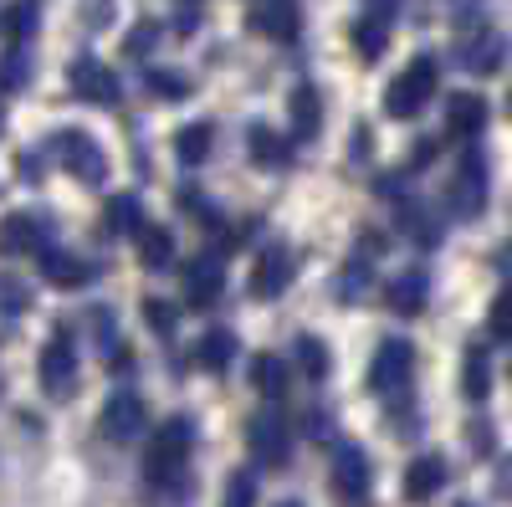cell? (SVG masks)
I'll return each mask as SVG.
<instances>
[{"label": "cell", "instance_id": "obj_1", "mask_svg": "<svg viewBox=\"0 0 512 507\" xmlns=\"http://www.w3.org/2000/svg\"><path fill=\"white\" fill-rule=\"evenodd\" d=\"M190 451H195V420L190 415H169L164 426L154 431L149 441V456H144V482L149 492H175V482L185 487L190 482Z\"/></svg>", "mask_w": 512, "mask_h": 507}, {"label": "cell", "instance_id": "obj_2", "mask_svg": "<svg viewBox=\"0 0 512 507\" xmlns=\"http://www.w3.org/2000/svg\"><path fill=\"white\" fill-rule=\"evenodd\" d=\"M436 88H441V62L436 57H415V62H405V72L390 82V93H384V113L390 118H420L425 113V103L436 98Z\"/></svg>", "mask_w": 512, "mask_h": 507}, {"label": "cell", "instance_id": "obj_3", "mask_svg": "<svg viewBox=\"0 0 512 507\" xmlns=\"http://www.w3.org/2000/svg\"><path fill=\"white\" fill-rule=\"evenodd\" d=\"M36 379L52 400H72L77 395V344H72V323H57L52 338L41 344L36 359Z\"/></svg>", "mask_w": 512, "mask_h": 507}, {"label": "cell", "instance_id": "obj_4", "mask_svg": "<svg viewBox=\"0 0 512 507\" xmlns=\"http://www.w3.org/2000/svg\"><path fill=\"white\" fill-rule=\"evenodd\" d=\"M52 159L67 169L77 185H108V149H103L93 134L62 129V134L52 139Z\"/></svg>", "mask_w": 512, "mask_h": 507}, {"label": "cell", "instance_id": "obj_5", "mask_svg": "<svg viewBox=\"0 0 512 507\" xmlns=\"http://www.w3.org/2000/svg\"><path fill=\"white\" fill-rule=\"evenodd\" d=\"M246 446L256 456V467H287L292 461V420L282 410H262L246 420Z\"/></svg>", "mask_w": 512, "mask_h": 507}, {"label": "cell", "instance_id": "obj_6", "mask_svg": "<svg viewBox=\"0 0 512 507\" xmlns=\"http://www.w3.org/2000/svg\"><path fill=\"white\" fill-rule=\"evenodd\" d=\"M415 379V344L410 338H384L369 359V390L374 395H405Z\"/></svg>", "mask_w": 512, "mask_h": 507}, {"label": "cell", "instance_id": "obj_7", "mask_svg": "<svg viewBox=\"0 0 512 507\" xmlns=\"http://www.w3.org/2000/svg\"><path fill=\"white\" fill-rule=\"evenodd\" d=\"M328 482H333V497L344 502V507H364V502H369V482H374L364 446L338 441V446H333V472H328Z\"/></svg>", "mask_w": 512, "mask_h": 507}, {"label": "cell", "instance_id": "obj_8", "mask_svg": "<svg viewBox=\"0 0 512 507\" xmlns=\"http://www.w3.org/2000/svg\"><path fill=\"white\" fill-rule=\"evenodd\" d=\"M451 200V216H461V221H477L482 210H487V159L477 154V149H466L461 154V164H456V180H451V190H446Z\"/></svg>", "mask_w": 512, "mask_h": 507}, {"label": "cell", "instance_id": "obj_9", "mask_svg": "<svg viewBox=\"0 0 512 507\" xmlns=\"http://www.w3.org/2000/svg\"><path fill=\"white\" fill-rule=\"evenodd\" d=\"M149 426V405L139 390H118L108 395L103 415H98V436L113 441V446H128V441H139V431Z\"/></svg>", "mask_w": 512, "mask_h": 507}, {"label": "cell", "instance_id": "obj_10", "mask_svg": "<svg viewBox=\"0 0 512 507\" xmlns=\"http://www.w3.org/2000/svg\"><path fill=\"white\" fill-rule=\"evenodd\" d=\"M292 277H297V251L277 241V246H267L262 257L251 262L246 287H251V298H256V303H272V298H282V292H287Z\"/></svg>", "mask_w": 512, "mask_h": 507}, {"label": "cell", "instance_id": "obj_11", "mask_svg": "<svg viewBox=\"0 0 512 507\" xmlns=\"http://www.w3.org/2000/svg\"><path fill=\"white\" fill-rule=\"evenodd\" d=\"M52 246H57V226L47 216L16 210V216L0 221V257H26V251H52Z\"/></svg>", "mask_w": 512, "mask_h": 507}, {"label": "cell", "instance_id": "obj_12", "mask_svg": "<svg viewBox=\"0 0 512 507\" xmlns=\"http://www.w3.org/2000/svg\"><path fill=\"white\" fill-rule=\"evenodd\" d=\"M180 287H185V303H190L195 313H210V308H216L221 292H226V267H221L216 251H200L195 262H185Z\"/></svg>", "mask_w": 512, "mask_h": 507}, {"label": "cell", "instance_id": "obj_13", "mask_svg": "<svg viewBox=\"0 0 512 507\" xmlns=\"http://www.w3.org/2000/svg\"><path fill=\"white\" fill-rule=\"evenodd\" d=\"M502 57H507V36L492 31V26H472V31L456 36V62L466 72L492 77V72H502Z\"/></svg>", "mask_w": 512, "mask_h": 507}, {"label": "cell", "instance_id": "obj_14", "mask_svg": "<svg viewBox=\"0 0 512 507\" xmlns=\"http://www.w3.org/2000/svg\"><path fill=\"white\" fill-rule=\"evenodd\" d=\"M67 82H72V93H77L82 103H98V108H113V103L123 98L118 77H113L98 57H77V62L67 67Z\"/></svg>", "mask_w": 512, "mask_h": 507}, {"label": "cell", "instance_id": "obj_15", "mask_svg": "<svg viewBox=\"0 0 512 507\" xmlns=\"http://www.w3.org/2000/svg\"><path fill=\"white\" fill-rule=\"evenodd\" d=\"M246 26L267 41H297L303 31V11H297V0H256L246 11Z\"/></svg>", "mask_w": 512, "mask_h": 507}, {"label": "cell", "instance_id": "obj_16", "mask_svg": "<svg viewBox=\"0 0 512 507\" xmlns=\"http://www.w3.org/2000/svg\"><path fill=\"white\" fill-rule=\"evenodd\" d=\"M384 303H390V313H400V318H415L425 303H431V277H425L420 267L395 272L390 282H384Z\"/></svg>", "mask_w": 512, "mask_h": 507}, {"label": "cell", "instance_id": "obj_17", "mask_svg": "<svg viewBox=\"0 0 512 507\" xmlns=\"http://www.w3.org/2000/svg\"><path fill=\"white\" fill-rule=\"evenodd\" d=\"M287 118H292L297 144H313V139L323 134V98H318L313 82H297V88H292V98H287Z\"/></svg>", "mask_w": 512, "mask_h": 507}, {"label": "cell", "instance_id": "obj_18", "mask_svg": "<svg viewBox=\"0 0 512 507\" xmlns=\"http://www.w3.org/2000/svg\"><path fill=\"white\" fill-rule=\"evenodd\" d=\"M487 129V103L477 93H451L446 98V134L451 139H477Z\"/></svg>", "mask_w": 512, "mask_h": 507}, {"label": "cell", "instance_id": "obj_19", "mask_svg": "<svg viewBox=\"0 0 512 507\" xmlns=\"http://www.w3.org/2000/svg\"><path fill=\"white\" fill-rule=\"evenodd\" d=\"M441 487H446V461L436 451L415 456L410 467H405V502H431Z\"/></svg>", "mask_w": 512, "mask_h": 507}, {"label": "cell", "instance_id": "obj_20", "mask_svg": "<svg viewBox=\"0 0 512 507\" xmlns=\"http://www.w3.org/2000/svg\"><path fill=\"white\" fill-rule=\"evenodd\" d=\"M41 272H47V282H52V287H82V282H93V277H98V267H93V262L72 257V251H62V246L41 251Z\"/></svg>", "mask_w": 512, "mask_h": 507}, {"label": "cell", "instance_id": "obj_21", "mask_svg": "<svg viewBox=\"0 0 512 507\" xmlns=\"http://www.w3.org/2000/svg\"><path fill=\"white\" fill-rule=\"evenodd\" d=\"M190 359H195V369H205V374L221 379V374L231 369V359H236V333H231V328H210L200 344H195Z\"/></svg>", "mask_w": 512, "mask_h": 507}, {"label": "cell", "instance_id": "obj_22", "mask_svg": "<svg viewBox=\"0 0 512 507\" xmlns=\"http://www.w3.org/2000/svg\"><path fill=\"white\" fill-rule=\"evenodd\" d=\"M246 154H251L256 169H287L292 164V144L282 134H272L267 123H256V129L246 134Z\"/></svg>", "mask_w": 512, "mask_h": 507}, {"label": "cell", "instance_id": "obj_23", "mask_svg": "<svg viewBox=\"0 0 512 507\" xmlns=\"http://www.w3.org/2000/svg\"><path fill=\"white\" fill-rule=\"evenodd\" d=\"M287 379H292V369H287V359L282 354H256L251 359V390L262 395V400H282L287 395Z\"/></svg>", "mask_w": 512, "mask_h": 507}, {"label": "cell", "instance_id": "obj_24", "mask_svg": "<svg viewBox=\"0 0 512 507\" xmlns=\"http://www.w3.org/2000/svg\"><path fill=\"white\" fill-rule=\"evenodd\" d=\"M103 226H108L113 236H139V231H144V200H139L134 190H118V195H108Z\"/></svg>", "mask_w": 512, "mask_h": 507}, {"label": "cell", "instance_id": "obj_25", "mask_svg": "<svg viewBox=\"0 0 512 507\" xmlns=\"http://www.w3.org/2000/svg\"><path fill=\"white\" fill-rule=\"evenodd\" d=\"M461 395L472 400V405H482L492 395V359H487L482 344H472V349L461 354Z\"/></svg>", "mask_w": 512, "mask_h": 507}, {"label": "cell", "instance_id": "obj_26", "mask_svg": "<svg viewBox=\"0 0 512 507\" xmlns=\"http://www.w3.org/2000/svg\"><path fill=\"white\" fill-rule=\"evenodd\" d=\"M292 359H297V374L313 379V385H323L328 369H333V354L318 333H297V344H292Z\"/></svg>", "mask_w": 512, "mask_h": 507}, {"label": "cell", "instance_id": "obj_27", "mask_svg": "<svg viewBox=\"0 0 512 507\" xmlns=\"http://www.w3.org/2000/svg\"><path fill=\"white\" fill-rule=\"evenodd\" d=\"M210 154H216V123H185V129L175 134V159L180 164H205Z\"/></svg>", "mask_w": 512, "mask_h": 507}, {"label": "cell", "instance_id": "obj_28", "mask_svg": "<svg viewBox=\"0 0 512 507\" xmlns=\"http://www.w3.org/2000/svg\"><path fill=\"white\" fill-rule=\"evenodd\" d=\"M134 241H139V262H144L149 272L175 267V231H169V226H144Z\"/></svg>", "mask_w": 512, "mask_h": 507}, {"label": "cell", "instance_id": "obj_29", "mask_svg": "<svg viewBox=\"0 0 512 507\" xmlns=\"http://www.w3.org/2000/svg\"><path fill=\"white\" fill-rule=\"evenodd\" d=\"M36 21H41V0H11V6L0 11V36H6L11 47H26Z\"/></svg>", "mask_w": 512, "mask_h": 507}, {"label": "cell", "instance_id": "obj_30", "mask_svg": "<svg viewBox=\"0 0 512 507\" xmlns=\"http://www.w3.org/2000/svg\"><path fill=\"white\" fill-rule=\"evenodd\" d=\"M349 36H354V52H359L364 62H379V57H384V47H390V21H379V16H359V21L349 26Z\"/></svg>", "mask_w": 512, "mask_h": 507}, {"label": "cell", "instance_id": "obj_31", "mask_svg": "<svg viewBox=\"0 0 512 507\" xmlns=\"http://www.w3.org/2000/svg\"><path fill=\"white\" fill-rule=\"evenodd\" d=\"M369 287H374V277H369V257H354L344 272H338L333 298H338V303H364V298H369Z\"/></svg>", "mask_w": 512, "mask_h": 507}, {"label": "cell", "instance_id": "obj_32", "mask_svg": "<svg viewBox=\"0 0 512 507\" xmlns=\"http://www.w3.org/2000/svg\"><path fill=\"white\" fill-rule=\"evenodd\" d=\"M144 82H149V93L164 98V103H185V98L195 93V82H190L185 72H175V67H149Z\"/></svg>", "mask_w": 512, "mask_h": 507}, {"label": "cell", "instance_id": "obj_33", "mask_svg": "<svg viewBox=\"0 0 512 507\" xmlns=\"http://www.w3.org/2000/svg\"><path fill=\"white\" fill-rule=\"evenodd\" d=\"M400 205H405V236L415 246H441V221L431 216V210L415 205V200H400Z\"/></svg>", "mask_w": 512, "mask_h": 507}, {"label": "cell", "instance_id": "obj_34", "mask_svg": "<svg viewBox=\"0 0 512 507\" xmlns=\"http://www.w3.org/2000/svg\"><path fill=\"white\" fill-rule=\"evenodd\" d=\"M159 41H164V26H159V21H139L134 31L123 36V57H128V62H144Z\"/></svg>", "mask_w": 512, "mask_h": 507}, {"label": "cell", "instance_id": "obj_35", "mask_svg": "<svg viewBox=\"0 0 512 507\" xmlns=\"http://www.w3.org/2000/svg\"><path fill=\"white\" fill-rule=\"evenodd\" d=\"M26 82H31V52H26V47H11L6 57H0V88L21 93Z\"/></svg>", "mask_w": 512, "mask_h": 507}, {"label": "cell", "instance_id": "obj_36", "mask_svg": "<svg viewBox=\"0 0 512 507\" xmlns=\"http://www.w3.org/2000/svg\"><path fill=\"white\" fill-rule=\"evenodd\" d=\"M31 308V287L21 277H6L0 272V318H21Z\"/></svg>", "mask_w": 512, "mask_h": 507}, {"label": "cell", "instance_id": "obj_37", "mask_svg": "<svg viewBox=\"0 0 512 507\" xmlns=\"http://www.w3.org/2000/svg\"><path fill=\"white\" fill-rule=\"evenodd\" d=\"M144 318H149V328L159 338H175V328H180V308L169 298H144Z\"/></svg>", "mask_w": 512, "mask_h": 507}, {"label": "cell", "instance_id": "obj_38", "mask_svg": "<svg viewBox=\"0 0 512 507\" xmlns=\"http://www.w3.org/2000/svg\"><path fill=\"white\" fill-rule=\"evenodd\" d=\"M82 318H88V333H93V344L108 354L113 344H118V313L113 308H93V313H82Z\"/></svg>", "mask_w": 512, "mask_h": 507}, {"label": "cell", "instance_id": "obj_39", "mask_svg": "<svg viewBox=\"0 0 512 507\" xmlns=\"http://www.w3.org/2000/svg\"><path fill=\"white\" fill-rule=\"evenodd\" d=\"M487 333L492 338H512V282L492 298V308H487Z\"/></svg>", "mask_w": 512, "mask_h": 507}, {"label": "cell", "instance_id": "obj_40", "mask_svg": "<svg viewBox=\"0 0 512 507\" xmlns=\"http://www.w3.org/2000/svg\"><path fill=\"white\" fill-rule=\"evenodd\" d=\"M256 502V477L251 472H231L226 482V507H251Z\"/></svg>", "mask_w": 512, "mask_h": 507}, {"label": "cell", "instance_id": "obj_41", "mask_svg": "<svg viewBox=\"0 0 512 507\" xmlns=\"http://www.w3.org/2000/svg\"><path fill=\"white\" fill-rule=\"evenodd\" d=\"M108 369H113V374H134V369H139V354L128 349V344H113V349H108Z\"/></svg>", "mask_w": 512, "mask_h": 507}, {"label": "cell", "instance_id": "obj_42", "mask_svg": "<svg viewBox=\"0 0 512 507\" xmlns=\"http://www.w3.org/2000/svg\"><path fill=\"white\" fill-rule=\"evenodd\" d=\"M466 441H472V451H477V456H492V420H472Z\"/></svg>", "mask_w": 512, "mask_h": 507}, {"label": "cell", "instance_id": "obj_43", "mask_svg": "<svg viewBox=\"0 0 512 507\" xmlns=\"http://www.w3.org/2000/svg\"><path fill=\"white\" fill-rule=\"evenodd\" d=\"M384 246H390V241H384V231H359V257H384Z\"/></svg>", "mask_w": 512, "mask_h": 507}, {"label": "cell", "instance_id": "obj_44", "mask_svg": "<svg viewBox=\"0 0 512 507\" xmlns=\"http://www.w3.org/2000/svg\"><path fill=\"white\" fill-rule=\"evenodd\" d=\"M431 159H436V139H420V144L410 149V169H425Z\"/></svg>", "mask_w": 512, "mask_h": 507}, {"label": "cell", "instance_id": "obj_45", "mask_svg": "<svg viewBox=\"0 0 512 507\" xmlns=\"http://www.w3.org/2000/svg\"><path fill=\"white\" fill-rule=\"evenodd\" d=\"M497 497H507V502H512V456L497 467Z\"/></svg>", "mask_w": 512, "mask_h": 507}, {"label": "cell", "instance_id": "obj_46", "mask_svg": "<svg viewBox=\"0 0 512 507\" xmlns=\"http://www.w3.org/2000/svg\"><path fill=\"white\" fill-rule=\"evenodd\" d=\"M395 6H400V0H369V16H379V21H390V16H395Z\"/></svg>", "mask_w": 512, "mask_h": 507}, {"label": "cell", "instance_id": "obj_47", "mask_svg": "<svg viewBox=\"0 0 512 507\" xmlns=\"http://www.w3.org/2000/svg\"><path fill=\"white\" fill-rule=\"evenodd\" d=\"M21 175H26V180H36V175H41V159H36V149H26V159H21Z\"/></svg>", "mask_w": 512, "mask_h": 507}, {"label": "cell", "instance_id": "obj_48", "mask_svg": "<svg viewBox=\"0 0 512 507\" xmlns=\"http://www.w3.org/2000/svg\"><path fill=\"white\" fill-rule=\"evenodd\" d=\"M277 507H303V502H277Z\"/></svg>", "mask_w": 512, "mask_h": 507}, {"label": "cell", "instance_id": "obj_49", "mask_svg": "<svg viewBox=\"0 0 512 507\" xmlns=\"http://www.w3.org/2000/svg\"><path fill=\"white\" fill-rule=\"evenodd\" d=\"M507 113H512V93H507Z\"/></svg>", "mask_w": 512, "mask_h": 507}, {"label": "cell", "instance_id": "obj_50", "mask_svg": "<svg viewBox=\"0 0 512 507\" xmlns=\"http://www.w3.org/2000/svg\"><path fill=\"white\" fill-rule=\"evenodd\" d=\"M461 507H477V502H461Z\"/></svg>", "mask_w": 512, "mask_h": 507}, {"label": "cell", "instance_id": "obj_51", "mask_svg": "<svg viewBox=\"0 0 512 507\" xmlns=\"http://www.w3.org/2000/svg\"><path fill=\"white\" fill-rule=\"evenodd\" d=\"M0 129H6V118H0Z\"/></svg>", "mask_w": 512, "mask_h": 507}, {"label": "cell", "instance_id": "obj_52", "mask_svg": "<svg viewBox=\"0 0 512 507\" xmlns=\"http://www.w3.org/2000/svg\"><path fill=\"white\" fill-rule=\"evenodd\" d=\"M507 379H512V369H507Z\"/></svg>", "mask_w": 512, "mask_h": 507}]
</instances>
